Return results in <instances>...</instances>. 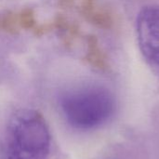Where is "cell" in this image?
Masks as SVG:
<instances>
[{
    "label": "cell",
    "mask_w": 159,
    "mask_h": 159,
    "mask_svg": "<svg viewBox=\"0 0 159 159\" xmlns=\"http://www.w3.org/2000/svg\"><path fill=\"white\" fill-rule=\"evenodd\" d=\"M139 48L144 59L159 68V4L143 7L136 20Z\"/></svg>",
    "instance_id": "obj_3"
},
{
    "label": "cell",
    "mask_w": 159,
    "mask_h": 159,
    "mask_svg": "<svg viewBox=\"0 0 159 159\" xmlns=\"http://www.w3.org/2000/svg\"><path fill=\"white\" fill-rule=\"evenodd\" d=\"M0 28L7 31L18 29H35L36 23L34 15L29 9L20 12H7L0 17Z\"/></svg>",
    "instance_id": "obj_5"
},
{
    "label": "cell",
    "mask_w": 159,
    "mask_h": 159,
    "mask_svg": "<svg viewBox=\"0 0 159 159\" xmlns=\"http://www.w3.org/2000/svg\"><path fill=\"white\" fill-rule=\"evenodd\" d=\"M60 107L66 122L75 129L89 130L106 123L114 115L113 95L101 87H84L65 91Z\"/></svg>",
    "instance_id": "obj_2"
},
{
    "label": "cell",
    "mask_w": 159,
    "mask_h": 159,
    "mask_svg": "<svg viewBox=\"0 0 159 159\" xmlns=\"http://www.w3.org/2000/svg\"><path fill=\"white\" fill-rule=\"evenodd\" d=\"M77 8L89 20L99 27L109 28L113 24L111 11L98 0H78Z\"/></svg>",
    "instance_id": "obj_4"
},
{
    "label": "cell",
    "mask_w": 159,
    "mask_h": 159,
    "mask_svg": "<svg viewBox=\"0 0 159 159\" xmlns=\"http://www.w3.org/2000/svg\"><path fill=\"white\" fill-rule=\"evenodd\" d=\"M51 137L41 114L24 109L7 122L3 141V159H48Z\"/></svg>",
    "instance_id": "obj_1"
}]
</instances>
